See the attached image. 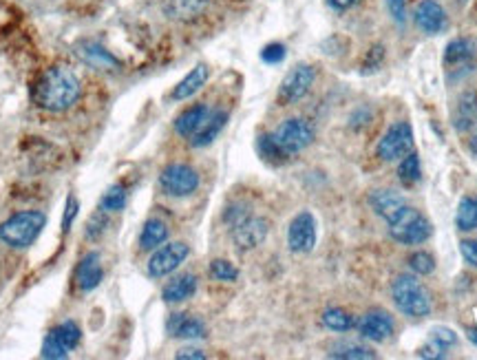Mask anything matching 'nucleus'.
<instances>
[{
	"label": "nucleus",
	"instance_id": "cd10ccee",
	"mask_svg": "<svg viewBox=\"0 0 477 360\" xmlns=\"http://www.w3.org/2000/svg\"><path fill=\"white\" fill-rule=\"evenodd\" d=\"M323 325L332 331H350L356 327V318L341 307H330L323 312Z\"/></svg>",
	"mask_w": 477,
	"mask_h": 360
},
{
	"label": "nucleus",
	"instance_id": "a878e982",
	"mask_svg": "<svg viewBox=\"0 0 477 360\" xmlns=\"http://www.w3.org/2000/svg\"><path fill=\"white\" fill-rule=\"evenodd\" d=\"M330 356L341 360H369L376 358V352H372V348H367V345L354 343V340H342V343H336L330 349Z\"/></svg>",
	"mask_w": 477,
	"mask_h": 360
},
{
	"label": "nucleus",
	"instance_id": "412c9836",
	"mask_svg": "<svg viewBox=\"0 0 477 360\" xmlns=\"http://www.w3.org/2000/svg\"><path fill=\"white\" fill-rule=\"evenodd\" d=\"M210 0H164V9L175 20H194L208 9Z\"/></svg>",
	"mask_w": 477,
	"mask_h": 360
},
{
	"label": "nucleus",
	"instance_id": "bb28decb",
	"mask_svg": "<svg viewBox=\"0 0 477 360\" xmlns=\"http://www.w3.org/2000/svg\"><path fill=\"white\" fill-rule=\"evenodd\" d=\"M456 225L462 233H471L477 228V200L473 197H462L456 212Z\"/></svg>",
	"mask_w": 477,
	"mask_h": 360
},
{
	"label": "nucleus",
	"instance_id": "ea45409f",
	"mask_svg": "<svg viewBox=\"0 0 477 360\" xmlns=\"http://www.w3.org/2000/svg\"><path fill=\"white\" fill-rule=\"evenodd\" d=\"M387 9L398 25L407 20V0H387Z\"/></svg>",
	"mask_w": 477,
	"mask_h": 360
},
{
	"label": "nucleus",
	"instance_id": "a18cd8bd",
	"mask_svg": "<svg viewBox=\"0 0 477 360\" xmlns=\"http://www.w3.org/2000/svg\"><path fill=\"white\" fill-rule=\"evenodd\" d=\"M457 3H460V4H466V3H469V0H457Z\"/></svg>",
	"mask_w": 477,
	"mask_h": 360
},
{
	"label": "nucleus",
	"instance_id": "6e6552de",
	"mask_svg": "<svg viewBox=\"0 0 477 360\" xmlns=\"http://www.w3.org/2000/svg\"><path fill=\"white\" fill-rule=\"evenodd\" d=\"M314 80H317V71L309 64H299V67L292 69L290 73L284 78L279 89V102L284 106L296 104L299 100H303L305 95L312 89Z\"/></svg>",
	"mask_w": 477,
	"mask_h": 360
},
{
	"label": "nucleus",
	"instance_id": "58836bf2",
	"mask_svg": "<svg viewBox=\"0 0 477 360\" xmlns=\"http://www.w3.org/2000/svg\"><path fill=\"white\" fill-rule=\"evenodd\" d=\"M460 255L465 257V261L469 266L477 267V239H465L460 241Z\"/></svg>",
	"mask_w": 477,
	"mask_h": 360
},
{
	"label": "nucleus",
	"instance_id": "c03bdc74",
	"mask_svg": "<svg viewBox=\"0 0 477 360\" xmlns=\"http://www.w3.org/2000/svg\"><path fill=\"white\" fill-rule=\"evenodd\" d=\"M469 151L477 157V127L473 128V133H471V137H469Z\"/></svg>",
	"mask_w": 477,
	"mask_h": 360
},
{
	"label": "nucleus",
	"instance_id": "2eb2a0df",
	"mask_svg": "<svg viewBox=\"0 0 477 360\" xmlns=\"http://www.w3.org/2000/svg\"><path fill=\"white\" fill-rule=\"evenodd\" d=\"M367 204L378 217H382L384 221H391L393 217H396L398 212L407 206V201L400 192L389 191V188H378V191L369 192Z\"/></svg>",
	"mask_w": 477,
	"mask_h": 360
},
{
	"label": "nucleus",
	"instance_id": "b1692460",
	"mask_svg": "<svg viewBox=\"0 0 477 360\" xmlns=\"http://www.w3.org/2000/svg\"><path fill=\"white\" fill-rule=\"evenodd\" d=\"M475 55V45L466 38L451 40L447 45V52H444V64L447 67H465L471 62V58Z\"/></svg>",
	"mask_w": 477,
	"mask_h": 360
},
{
	"label": "nucleus",
	"instance_id": "0eeeda50",
	"mask_svg": "<svg viewBox=\"0 0 477 360\" xmlns=\"http://www.w3.org/2000/svg\"><path fill=\"white\" fill-rule=\"evenodd\" d=\"M160 186L170 197H188L199 188V175L186 164H170L161 170Z\"/></svg>",
	"mask_w": 477,
	"mask_h": 360
},
{
	"label": "nucleus",
	"instance_id": "aec40b11",
	"mask_svg": "<svg viewBox=\"0 0 477 360\" xmlns=\"http://www.w3.org/2000/svg\"><path fill=\"white\" fill-rule=\"evenodd\" d=\"M208 76H210V73H208L206 64H197V67H194L193 71L188 73V76L184 78V80L179 82L177 86H175L173 94H170V98H173L175 102H182V100H188L191 95L197 94V91L201 89L203 85H206Z\"/></svg>",
	"mask_w": 477,
	"mask_h": 360
},
{
	"label": "nucleus",
	"instance_id": "20e7f679",
	"mask_svg": "<svg viewBox=\"0 0 477 360\" xmlns=\"http://www.w3.org/2000/svg\"><path fill=\"white\" fill-rule=\"evenodd\" d=\"M45 228V215L43 212H21V215L12 217L0 225V241H4L12 248H27L38 239V234Z\"/></svg>",
	"mask_w": 477,
	"mask_h": 360
},
{
	"label": "nucleus",
	"instance_id": "72a5a7b5",
	"mask_svg": "<svg viewBox=\"0 0 477 360\" xmlns=\"http://www.w3.org/2000/svg\"><path fill=\"white\" fill-rule=\"evenodd\" d=\"M210 274L215 276L217 281H237L239 276V270L233 266L230 261H224V258H215V261L210 263Z\"/></svg>",
	"mask_w": 477,
	"mask_h": 360
},
{
	"label": "nucleus",
	"instance_id": "f257e3e1",
	"mask_svg": "<svg viewBox=\"0 0 477 360\" xmlns=\"http://www.w3.org/2000/svg\"><path fill=\"white\" fill-rule=\"evenodd\" d=\"M78 98H80V82L69 69H49L36 82L34 100L45 110H53V113L67 110L69 106L76 104Z\"/></svg>",
	"mask_w": 477,
	"mask_h": 360
},
{
	"label": "nucleus",
	"instance_id": "79ce46f5",
	"mask_svg": "<svg viewBox=\"0 0 477 360\" xmlns=\"http://www.w3.org/2000/svg\"><path fill=\"white\" fill-rule=\"evenodd\" d=\"M177 358H179V360H203V358H206V354H203L201 349L186 348V349H179V352H177Z\"/></svg>",
	"mask_w": 477,
	"mask_h": 360
},
{
	"label": "nucleus",
	"instance_id": "f704fd0d",
	"mask_svg": "<svg viewBox=\"0 0 477 360\" xmlns=\"http://www.w3.org/2000/svg\"><path fill=\"white\" fill-rule=\"evenodd\" d=\"M431 339H433L435 343L444 345V348H451V345L457 343L456 331H453L451 327H442V325H438V327H433V330H431Z\"/></svg>",
	"mask_w": 477,
	"mask_h": 360
},
{
	"label": "nucleus",
	"instance_id": "9d476101",
	"mask_svg": "<svg viewBox=\"0 0 477 360\" xmlns=\"http://www.w3.org/2000/svg\"><path fill=\"white\" fill-rule=\"evenodd\" d=\"M267 233H270V224L263 217L245 215L243 219L233 225V241L241 252H248L261 246Z\"/></svg>",
	"mask_w": 477,
	"mask_h": 360
},
{
	"label": "nucleus",
	"instance_id": "ddd939ff",
	"mask_svg": "<svg viewBox=\"0 0 477 360\" xmlns=\"http://www.w3.org/2000/svg\"><path fill=\"white\" fill-rule=\"evenodd\" d=\"M414 25L418 27L423 34L438 36L448 27L447 12L438 0H420L414 9Z\"/></svg>",
	"mask_w": 477,
	"mask_h": 360
},
{
	"label": "nucleus",
	"instance_id": "a19ab883",
	"mask_svg": "<svg viewBox=\"0 0 477 360\" xmlns=\"http://www.w3.org/2000/svg\"><path fill=\"white\" fill-rule=\"evenodd\" d=\"M78 200L76 197H69V201H67V210H64V219H62V230L64 233H69V228H71V224H73V219H76V215H78Z\"/></svg>",
	"mask_w": 477,
	"mask_h": 360
},
{
	"label": "nucleus",
	"instance_id": "c85d7f7f",
	"mask_svg": "<svg viewBox=\"0 0 477 360\" xmlns=\"http://www.w3.org/2000/svg\"><path fill=\"white\" fill-rule=\"evenodd\" d=\"M398 177L405 186H414L423 179V168H420V157L415 153H409L402 157L400 166H398Z\"/></svg>",
	"mask_w": 477,
	"mask_h": 360
},
{
	"label": "nucleus",
	"instance_id": "f03ea898",
	"mask_svg": "<svg viewBox=\"0 0 477 360\" xmlns=\"http://www.w3.org/2000/svg\"><path fill=\"white\" fill-rule=\"evenodd\" d=\"M393 306L400 309L409 318H424L431 314V294L424 288L423 281L415 279L414 274H400L391 285Z\"/></svg>",
	"mask_w": 477,
	"mask_h": 360
},
{
	"label": "nucleus",
	"instance_id": "f3484780",
	"mask_svg": "<svg viewBox=\"0 0 477 360\" xmlns=\"http://www.w3.org/2000/svg\"><path fill=\"white\" fill-rule=\"evenodd\" d=\"M76 281H78V288H80L82 292H91V290H95L97 285H100L102 263H100V255H97V252H91V255H86L85 258H82L80 266H78V270H76Z\"/></svg>",
	"mask_w": 477,
	"mask_h": 360
},
{
	"label": "nucleus",
	"instance_id": "1a4fd4ad",
	"mask_svg": "<svg viewBox=\"0 0 477 360\" xmlns=\"http://www.w3.org/2000/svg\"><path fill=\"white\" fill-rule=\"evenodd\" d=\"M287 246L296 255H308L317 246V219L312 212L303 210L292 219L287 228Z\"/></svg>",
	"mask_w": 477,
	"mask_h": 360
},
{
	"label": "nucleus",
	"instance_id": "c9c22d12",
	"mask_svg": "<svg viewBox=\"0 0 477 360\" xmlns=\"http://www.w3.org/2000/svg\"><path fill=\"white\" fill-rule=\"evenodd\" d=\"M261 60L267 64H279L285 60V47L279 43H272L267 45V47H263L261 52Z\"/></svg>",
	"mask_w": 477,
	"mask_h": 360
},
{
	"label": "nucleus",
	"instance_id": "393cba45",
	"mask_svg": "<svg viewBox=\"0 0 477 360\" xmlns=\"http://www.w3.org/2000/svg\"><path fill=\"white\" fill-rule=\"evenodd\" d=\"M169 239V225L160 219H151L144 224L140 234V248L142 250H155L161 243Z\"/></svg>",
	"mask_w": 477,
	"mask_h": 360
},
{
	"label": "nucleus",
	"instance_id": "4c0bfd02",
	"mask_svg": "<svg viewBox=\"0 0 477 360\" xmlns=\"http://www.w3.org/2000/svg\"><path fill=\"white\" fill-rule=\"evenodd\" d=\"M418 356L420 358H431V360H440V358H447V348L440 343H435L433 339H431L429 345H424V348L418 349Z\"/></svg>",
	"mask_w": 477,
	"mask_h": 360
},
{
	"label": "nucleus",
	"instance_id": "c756f323",
	"mask_svg": "<svg viewBox=\"0 0 477 360\" xmlns=\"http://www.w3.org/2000/svg\"><path fill=\"white\" fill-rule=\"evenodd\" d=\"M82 60H86L89 64H94L95 69H115L118 67V60L111 53H106L104 49H100L97 45H85V49L80 52Z\"/></svg>",
	"mask_w": 477,
	"mask_h": 360
},
{
	"label": "nucleus",
	"instance_id": "37998d69",
	"mask_svg": "<svg viewBox=\"0 0 477 360\" xmlns=\"http://www.w3.org/2000/svg\"><path fill=\"white\" fill-rule=\"evenodd\" d=\"M330 3V7H334L336 12H345V9L354 7L356 3H360V0H327Z\"/></svg>",
	"mask_w": 477,
	"mask_h": 360
},
{
	"label": "nucleus",
	"instance_id": "423d86ee",
	"mask_svg": "<svg viewBox=\"0 0 477 360\" xmlns=\"http://www.w3.org/2000/svg\"><path fill=\"white\" fill-rule=\"evenodd\" d=\"M414 151V128L409 122H396L378 142V157L382 161H398Z\"/></svg>",
	"mask_w": 477,
	"mask_h": 360
},
{
	"label": "nucleus",
	"instance_id": "4be33fe9",
	"mask_svg": "<svg viewBox=\"0 0 477 360\" xmlns=\"http://www.w3.org/2000/svg\"><path fill=\"white\" fill-rule=\"evenodd\" d=\"M208 115H210V109H208L206 104L191 106V109H186L177 119H175V131H177L182 137H193L194 133L199 131V127L206 122Z\"/></svg>",
	"mask_w": 477,
	"mask_h": 360
},
{
	"label": "nucleus",
	"instance_id": "a211bd4d",
	"mask_svg": "<svg viewBox=\"0 0 477 360\" xmlns=\"http://www.w3.org/2000/svg\"><path fill=\"white\" fill-rule=\"evenodd\" d=\"M228 122V113L226 110H210V115L206 118V122L199 127V131L191 137V144L194 149H203V146L210 144L217 135L221 133V128Z\"/></svg>",
	"mask_w": 477,
	"mask_h": 360
},
{
	"label": "nucleus",
	"instance_id": "9b49d317",
	"mask_svg": "<svg viewBox=\"0 0 477 360\" xmlns=\"http://www.w3.org/2000/svg\"><path fill=\"white\" fill-rule=\"evenodd\" d=\"M82 339L80 327L73 321L62 323L55 330L49 331L47 340L43 345V356L45 358H67V354L71 352L73 348H78Z\"/></svg>",
	"mask_w": 477,
	"mask_h": 360
},
{
	"label": "nucleus",
	"instance_id": "5701e85b",
	"mask_svg": "<svg viewBox=\"0 0 477 360\" xmlns=\"http://www.w3.org/2000/svg\"><path fill=\"white\" fill-rule=\"evenodd\" d=\"M194 292H197V276L182 274L170 281V283L161 290V299H164L166 303H182L186 301V299H191Z\"/></svg>",
	"mask_w": 477,
	"mask_h": 360
},
{
	"label": "nucleus",
	"instance_id": "39448f33",
	"mask_svg": "<svg viewBox=\"0 0 477 360\" xmlns=\"http://www.w3.org/2000/svg\"><path fill=\"white\" fill-rule=\"evenodd\" d=\"M272 137H275L276 144L281 146V151H284L287 157H292V155L300 153V151H305L309 144H312L314 128L309 127L305 119L292 118V119H285L284 124H279V128L272 133Z\"/></svg>",
	"mask_w": 477,
	"mask_h": 360
},
{
	"label": "nucleus",
	"instance_id": "6ab92c4d",
	"mask_svg": "<svg viewBox=\"0 0 477 360\" xmlns=\"http://www.w3.org/2000/svg\"><path fill=\"white\" fill-rule=\"evenodd\" d=\"M169 334L175 339H203L206 325L191 314H173L169 321Z\"/></svg>",
	"mask_w": 477,
	"mask_h": 360
},
{
	"label": "nucleus",
	"instance_id": "473e14b6",
	"mask_svg": "<svg viewBox=\"0 0 477 360\" xmlns=\"http://www.w3.org/2000/svg\"><path fill=\"white\" fill-rule=\"evenodd\" d=\"M124 204H127V192H124L122 186H113L104 197H102L100 208L106 212H113V210H122Z\"/></svg>",
	"mask_w": 477,
	"mask_h": 360
},
{
	"label": "nucleus",
	"instance_id": "4468645a",
	"mask_svg": "<svg viewBox=\"0 0 477 360\" xmlns=\"http://www.w3.org/2000/svg\"><path fill=\"white\" fill-rule=\"evenodd\" d=\"M356 327L363 339L374 340V343H384L393 336V321L382 309H374V312L360 316V321H356Z\"/></svg>",
	"mask_w": 477,
	"mask_h": 360
},
{
	"label": "nucleus",
	"instance_id": "7c9ffc66",
	"mask_svg": "<svg viewBox=\"0 0 477 360\" xmlns=\"http://www.w3.org/2000/svg\"><path fill=\"white\" fill-rule=\"evenodd\" d=\"M409 267H411V272H415V274L427 276L435 270V258L433 255H429V252H424V250L414 252V255L409 257Z\"/></svg>",
	"mask_w": 477,
	"mask_h": 360
},
{
	"label": "nucleus",
	"instance_id": "7ed1b4c3",
	"mask_svg": "<svg viewBox=\"0 0 477 360\" xmlns=\"http://www.w3.org/2000/svg\"><path fill=\"white\" fill-rule=\"evenodd\" d=\"M389 224V234L396 239L402 246H420V243L429 241L433 234V225L427 217L415 208L405 206Z\"/></svg>",
	"mask_w": 477,
	"mask_h": 360
},
{
	"label": "nucleus",
	"instance_id": "dca6fc26",
	"mask_svg": "<svg viewBox=\"0 0 477 360\" xmlns=\"http://www.w3.org/2000/svg\"><path fill=\"white\" fill-rule=\"evenodd\" d=\"M451 122L457 133H466L477 127V94L475 91H465V94L457 98L456 109H453V115H451Z\"/></svg>",
	"mask_w": 477,
	"mask_h": 360
},
{
	"label": "nucleus",
	"instance_id": "f8f14e48",
	"mask_svg": "<svg viewBox=\"0 0 477 360\" xmlns=\"http://www.w3.org/2000/svg\"><path fill=\"white\" fill-rule=\"evenodd\" d=\"M188 255H191V250H188L186 243H169V246L155 250V255L151 257V261H148V274L155 276V279H161V276L177 270V267L186 261Z\"/></svg>",
	"mask_w": 477,
	"mask_h": 360
},
{
	"label": "nucleus",
	"instance_id": "e433bc0d",
	"mask_svg": "<svg viewBox=\"0 0 477 360\" xmlns=\"http://www.w3.org/2000/svg\"><path fill=\"white\" fill-rule=\"evenodd\" d=\"M382 60H384V47H382V45H376V47H372L367 52V58H365L363 69L367 73L369 71H376V69L382 64Z\"/></svg>",
	"mask_w": 477,
	"mask_h": 360
},
{
	"label": "nucleus",
	"instance_id": "2f4dec72",
	"mask_svg": "<svg viewBox=\"0 0 477 360\" xmlns=\"http://www.w3.org/2000/svg\"><path fill=\"white\" fill-rule=\"evenodd\" d=\"M259 153L266 157V160L276 161V164H279V161L287 160V155L284 153V151H281V146L276 144L275 137H272V135H261V137H259Z\"/></svg>",
	"mask_w": 477,
	"mask_h": 360
}]
</instances>
